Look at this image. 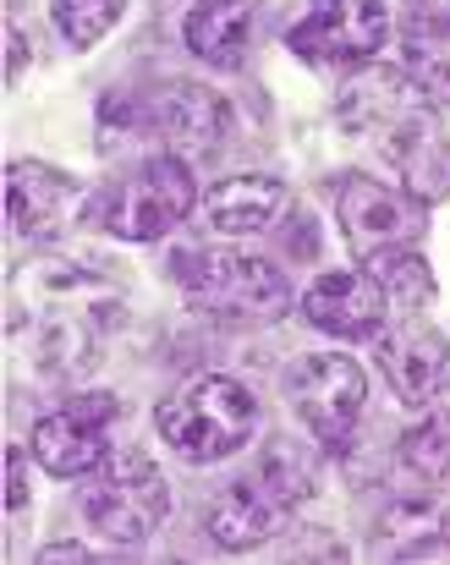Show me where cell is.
I'll use <instances>...</instances> for the list:
<instances>
[{"label":"cell","mask_w":450,"mask_h":565,"mask_svg":"<svg viewBox=\"0 0 450 565\" xmlns=\"http://www.w3.org/2000/svg\"><path fill=\"white\" fill-rule=\"evenodd\" d=\"M176 286L188 291V302L215 319L225 330H258V324H275L286 319L291 308V286L275 264L264 258H247V253H231V247H193V253H176L171 264Z\"/></svg>","instance_id":"cell-1"},{"label":"cell","mask_w":450,"mask_h":565,"mask_svg":"<svg viewBox=\"0 0 450 565\" xmlns=\"http://www.w3.org/2000/svg\"><path fill=\"white\" fill-rule=\"evenodd\" d=\"M165 445L193 461V467H210V461H225L236 456L253 428H258V401L247 384H236L231 374H204L193 379L182 395H171L160 412H154Z\"/></svg>","instance_id":"cell-2"},{"label":"cell","mask_w":450,"mask_h":565,"mask_svg":"<svg viewBox=\"0 0 450 565\" xmlns=\"http://www.w3.org/2000/svg\"><path fill=\"white\" fill-rule=\"evenodd\" d=\"M83 516L110 544H143L171 516V483L149 450L121 445L110 450L83 483Z\"/></svg>","instance_id":"cell-3"},{"label":"cell","mask_w":450,"mask_h":565,"mask_svg":"<svg viewBox=\"0 0 450 565\" xmlns=\"http://www.w3.org/2000/svg\"><path fill=\"white\" fill-rule=\"evenodd\" d=\"M193 203H199L193 166H188L182 154L160 149V154H149L127 182H116V188L105 192V198L94 203V214H99V225L116 231L121 242H160L165 231H176V225L193 214Z\"/></svg>","instance_id":"cell-4"},{"label":"cell","mask_w":450,"mask_h":565,"mask_svg":"<svg viewBox=\"0 0 450 565\" xmlns=\"http://www.w3.org/2000/svg\"><path fill=\"white\" fill-rule=\"evenodd\" d=\"M286 401L291 412L308 423V434L324 450H346L357 423H363V401H368V379L352 358L341 352H308L286 369Z\"/></svg>","instance_id":"cell-5"},{"label":"cell","mask_w":450,"mask_h":565,"mask_svg":"<svg viewBox=\"0 0 450 565\" xmlns=\"http://www.w3.org/2000/svg\"><path fill=\"white\" fill-rule=\"evenodd\" d=\"M390 39L385 0H313L302 22H291V55L313 66H368Z\"/></svg>","instance_id":"cell-6"},{"label":"cell","mask_w":450,"mask_h":565,"mask_svg":"<svg viewBox=\"0 0 450 565\" xmlns=\"http://www.w3.org/2000/svg\"><path fill=\"white\" fill-rule=\"evenodd\" d=\"M335 220L352 253L368 258L385 247H418V236L429 231V203L418 192L374 182V177H346L335 192Z\"/></svg>","instance_id":"cell-7"},{"label":"cell","mask_w":450,"mask_h":565,"mask_svg":"<svg viewBox=\"0 0 450 565\" xmlns=\"http://www.w3.org/2000/svg\"><path fill=\"white\" fill-rule=\"evenodd\" d=\"M374 138H379V154L390 160V171L401 177L407 192H418L424 203H440L450 192V138H446V127L435 121L429 99L407 105Z\"/></svg>","instance_id":"cell-8"},{"label":"cell","mask_w":450,"mask_h":565,"mask_svg":"<svg viewBox=\"0 0 450 565\" xmlns=\"http://www.w3.org/2000/svg\"><path fill=\"white\" fill-rule=\"evenodd\" d=\"M149 121H154V138L182 154L188 166H204L225 149V132H231V110H225L221 94H210L204 83H165L154 99H149Z\"/></svg>","instance_id":"cell-9"},{"label":"cell","mask_w":450,"mask_h":565,"mask_svg":"<svg viewBox=\"0 0 450 565\" xmlns=\"http://www.w3.org/2000/svg\"><path fill=\"white\" fill-rule=\"evenodd\" d=\"M302 319L335 341H374L390 319V297L368 269H330L308 286Z\"/></svg>","instance_id":"cell-10"},{"label":"cell","mask_w":450,"mask_h":565,"mask_svg":"<svg viewBox=\"0 0 450 565\" xmlns=\"http://www.w3.org/2000/svg\"><path fill=\"white\" fill-rule=\"evenodd\" d=\"M77 209H83V188L66 171H55L44 160L6 166V214H11V231L22 242H55Z\"/></svg>","instance_id":"cell-11"},{"label":"cell","mask_w":450,"mask_h":565,"mask_svg":"<svg viewBox=\"0 0 450 565\" xmlns=\"http://www.w3.org/2000/svg\"><path fill=\"white\" fill-rule=\"evenodd\" d=\"M379 369L390 379L401 406H429L450 374V341L418 313H407L390 335H379Z\"/></svg>","instance_id":"cell-12"},{"label":"cell","mask_w":450,"mask_h":565,"mask_svg":"<svg viewBox=\"0 0 450 565\" xmlns=\"http://www.w3.org/2000/svg\"><path fill=\"white\" fill-rule=\"evenodd\" d=\"M286 516H291V505H286L258 472H247V478L225 483L221 494L210 500L204 533L221 544L225 555H247V550H258L264 539H275Z\"/></svg>","instance_id":"cell-13"},{"label":"cell","mask_w":450,"mask_h":565,"mask_svg":"<svg viewBox=\"0 0 450 565\" xmlns=\"http://www.w3.org/2000/svg\"><path fill=\"white\" fill-rule=\"evenodd\" d=\"M401 72L429 105H450V0H413L401 22Z\"/></svg>","instance_id":"cell-14"},{"label":"cell","mask_w":450,"mask_h":565,"mask_svg":"<svg viewBox=\"0 0 450 565\" xmlns=\"http://www.w3.org/2000/svg\"><path fill=\"white\" fill-rule=\"evenodd\" d=\"M28 450H33V461L50 478H88L110 456V439H105V423L83 417L77 406H61V412H50V417L33 423Z\"/></svg>","instance_id":"cell-15"},{"label":"cell","mask_w":450,"mask_h":565,"mask_svg":"<svg viewBox=\"0 0 450 565\" xmlns=\"http://www.w3.org/2000/svg\"><path fill=\"white\" fill-rule=\"evenodd\" d=\"M188 50L215 66V72H242L253 33H258V0H199L182 22Z\"/></svg>","instance_id":"cell-16"},{"label":"cell","mask_w":450,"mask_h":565,"mask_svg":"<svg viewBox=\"0 0 450 565\" xmlns=\"http://www.w3.org/2000/svg\"><path fill=\"white\" fill-rule=\"evenodd\" d=\"M286 209H291V192H286L280 177H225V182H215L210 198H204V220H210L221 236L269 231Z\"/></svg>","instance_id":"cell-17"},{"label":"cell","mask_w":450,"mask_h":565,"mask_svg":"<svg viewBox=\"0 0 450 565\" xmlns=\"http://www.w3.org/2000/svg\"><path fill=\"white\" fill-rule=\"evenodd\" d=\"M363 269L385 286V297L401 308V313H418L435 302V269L418 247H385V253H368Z\"/></svg>","instance_id":"cell-18"},{"label":"cell","mask_w":450,"mask_h":565,"mask_svg":"<svg viewBox=\"0 0 450 565\" xmlns=\"http://www.w3.org/2000/svg\"><path fill=\"white\" fill-rule=\"evenodd\" d=\"M401 467L429 483V489H446L450 483V406L429 412L424 423H413L401 434Z\"/></svg>","instance_id":"cell-19"},{"label":"cell","mask_w":450,"mask_h":565,"mask_svg":"<svg viewBox=\"0 0 450 565\" xmlns=\"http://www.w3.org/2000/svg\"><path fill=\"white\" fill-rule=\"evenodd\" d=\"M258 478L297 511L308 494H313V483H319V472H313V456L302 450V445H291V439H269V450L258 456Z\"/></svg>","instance_id":"cell-20"},{"label":"cell","mask_w":450,"mask_h":565,"mask_svg":"<svg viewBox=\"0 0 450 565\" xmlns=\"http://www.w3.org/2000/svg\"><path fill=\"white\" fill-rule=\"evenodd\" d=\"M121 11H127V0H50V17H55L61 39L77 44V50H94L121 22Z\"/></svg>","instance_id":"cell-21"},{"label":"cell","mask_w":450,"mask_h":565,"mask_svg":"<svg viewBox=\"0 0 450 565\" xmlns=\"http://www.w3.org/2000/svg\"><path fill=\"white\" fill-rule=\"evenodd\" d=\"M28 456H33V450H22V445L6 450V505H11V511L28 505Z\"/></svg>","instance_id":"cell-22"},{"label":"cell","mask_w":450,"mask_h":565,"mask_svg":"<svg viewBox=\"0 0 450 565\" xmlns=\"http://www.w3.org/2000/svg\"><path fill=\"white\" fill-rule=\"evenodd\" d=\"M6 50H11V66H6V77L17 83V77H22V66H28V39H22L17 28H6Z\"/></svg>","instance_id":"cell-23"},{"label":"cell","mask_w":450,"mask_h":565,"mask_svg":"<svg viewBox=\"0 0 450 565\" xmlns=\"http://www.w3.org/2000/svg\"><path fill=\"white\" fill-rule=\"evenodd\" d=\"M39 561H83V550L77 544H50V550H39Z\"/></svg>","instance_id":"cell-24"},{"label":"cell","mask_w":450,"mask_h":565,"mask_svg":"<svg viewBox=\"0 0 450 565\" xmlns=\"http://www.w3.org/2000/svg\"><path fill=\"white\" fill-rule=\"evenodd\" d=\"M440 533H446V539H450V511H446V516H440Z\"/></svg>","instance_id":"cell-25"}]
</instances>
